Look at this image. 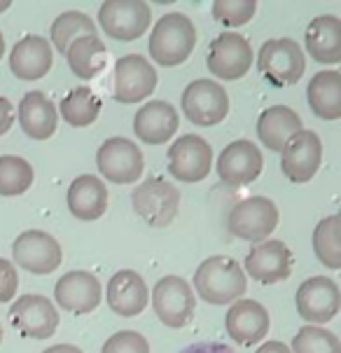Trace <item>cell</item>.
Here are the masks:
<instances>
[{
    "label": "cell",
    "instance_id": "obj_1",
    "mask_svg": "<svg viewBox=\"0 0 341 353\" xmlns=\"http://www.w3.org/2000/svg\"><path fill=\"white\" fill-rule=\"evenodd\" d=\"M245 288V272L227 255L208 257L194 272V290L208 304H234L243 297Z\"/></svg>",
    "mask_w": 341,
    "mask_h": 353
},
{
    "label": "cell",
    "instance_id": "obj_2",
    "mask_svg": "<svg viewBox=\"0 0 341 353\" xmlns=\"http://www.w3.org/2000/svg\"><path fill=\"white\" fill-rule=\"evenodd\" d=\"M196 31L189 17L169 12L157 21L149 35V57L159 65H180L194 52Z\"/></svg>",
    "mask_w": 341,
    "mask_h": 353
},
{
    "label": "cell",
    "instance_id": "obj_3",
    "mask_svg": "<svg viewBox=\"0 0 341 353\" xmlns=\"http://www.w3.org/2000/svg\"><path fill=\"white\" fill-rule=\"evenodd\" d=\"M131 206L143 223L161 230L176 220L180 208V192L166 178L152 176L131 192Z\"/></svg>",
    "mask_w": 341,
    "mask_h": 353
},
{
    "label": "cell",
    "instance_id": "obj_4",
    "mask_svg": "<svg viewBox=\"0 0 341 353\" xmlns=\"http://www.w3.org/2000/svg\"><path fill=\"white\" fill-rule=\"evenodd\" d=\"M257 68L273 87H292L307 70V59H304V50L295 40L273 38L260 47Z\"/></svg>",
    "mask_w": 341,
    "mask_h": 353
},
{
    "label": "cell",
    "instance_id": "obj_5",
    "mask_svg": "<svg viewBox=\"0 0 341 353\" xmlns=\"http://www.w3.org/2000/svg\"><path fill=\"white\" fill-rule=\"evenodd\" d=\"M227 227L243 241L262 243L278 227V208L267 196H250L231 208Z\"/></svg>",
    "mask_w": 341,
    "mask_h": 353
},
{
    "label": "cell",
    "instance_id": "obj_6",
    "mask_svg": "<svg viewBox=\"0 0 341 353\" xmlns=\"http://www.w3.org/2000/svg\"><path fill=\"white\" fill-rule=\"evenodd\" d=\"M99 21L105 35L119 43H134L147 31L152 10L141 0H107L99 8Z\"/></svg>",
    "mask_w": 341,
    "mask_h": 353
},
{
    "label": "cell",
    "instance_id": "obj_7",
    "mask_svg": "<svg viewBox=\"0 0 341 353\" xmlns=\"http://www.w3.org/2000/svg\"><path fill=\"white\" fill-rule=\"evenodd\" d=\"M183 112L196 127H215L229 115V97L213 80H194L183 92Z\"/></svg>",
    "mask_w": 341,
    "mask_h": 353
},
{
    "label": "cell",
    "instance_id": "obj_8",
    "mask_svg": "<svg viewBox=\"0 0 341 353\" xmlns=\"http://www.w3.org/2000/svg\"><path fill=\"white\" fill-rule=\"evenodd\" d=\"M194 290L183 276H164L152 290V309L169 327H185L194 316Z\"/></svg>",
    "mask_w": 341,
    "mask_h": 353
},
{
    "label": "cell",
    "instance_id": "obj_9",
    "mask_svg": "<svg viewBox=\"0 0 341 353\" xmlns=\"http://www.w3.org/2000/svg\"><path fill=\"white\" fill-rule=\"evenodd\" d=\"M96 166L101 176L107 178L110 183L131 185L143 176L145 161H143V152L134 141L122 139V136H112V139H107L99 148Z\"/></svg>",
    "mask_w": 341,
    "mask_h": 353
},
{
    "label": "cell",
    "instance_id": "obj_10",
    "mask_svg": "<svg viewBox=\"0 0 341 353\" xmlns=\"http://www.w3.org/2000/svg\"><path fill=\"white\" fill-rule=\"evenodd\" d=\"M112 77H115L112 94L119 103H138V101L152 97L159 82L154 65L141 54H127V57L117 59Z\"/></svg>",
    "mask_w": 341,
    "mask_h": 353
},
{
    "label": "cell",
    "instance_id": "obj_11",
    "mask_svg": "<svg viewBox=\"0 0 341 353\" xmlns=\"http://www.w3.org/2000/svg\"><path fill=\"white\" fill-rule=\"evenodd\" d=\"M10 323L26 339H50L59 327V311L45 295H21L10 307Z\"/></svg>",
    "mask_w": 341,
    "mask_h": 353
},
{
    "label": "cell",
    "instance_id": "obj_12",
    "mask_svg": "<svg viewBox=\"0 0 341 353\" xmlns=\"http://www.w3.org/2000/svg\"><path fill=\"white\" fill-rule=\"evenodd\" d=\"M12 257H14V265L31 274H52L61 265L63 253L50 232L26 230L12 243Z\"/></svg>",
    "mask_w": 341,
    "mask_h": 353
},
{
    "label": "cell",
    "instance_id": "obj_13",
    "mask_svg": "<svg viewBox=\"0 0 341 353\" xmlns=\"http://www.w3.org/2000/svg\"><path fill=\"white\" fill-rule=\"evenodd\" d=\"M253 47L241 33H220L208 47V70L220 80H241L253 65Z\"/></svg>",
    "mask_w": 341,
    "mask_h": 353
},
{
    "label": "cell",
    "instance_id": "obj_14",
    "mask_svg": "<svg viewBox=\"0 0 341 353\" xmlns=\"http://www.w3.org/2000/svg\"><path fill=\"white\" fill-rule=\"evenodd\" d=\"M245 274L257 283L273 285L280 281L290 279L295 257L292 250L278 239H267V241L253 246L248 255H245Z\"/></svg>",
    "mask_w": 341,
    "mask_h": 353
},
{
    "label": "cell",
    "instance_id": "obj_15",
    "mask_svg": "<svg viewBox=\"0 0 341 353\" xmlns=\"http://www.w3.org/2000/svg\"><path fill=\"white\" fill-rule=\"evenodd\" d=\"M213 169V150L201 136L187 134L169 148V171L183 183H199Z\"/></svg>",
    "mask_w": 341,
    "mask_h": 353
},
{
    "label": "cell",
    "instance_id": "obj_16",
    "mask_svg": "<svg viewBox=\"0 0 341 353\" xmlns=\"http://www.w3.org/2000/svg\"><path fill=\"white\" fill-rule=\"evenodd\" d=\"M262 166H265V159H262V152L255 143L250 141H234L220 152L218 157V171L220 181L229 188H245V185L255 183L262 173Z\"/></svg>",
    "mask_w": 341,
    "mask_h": 353
},
{
    "label": "cell",
    "instance_id": "obj_17",
    "mask_svg": "<svg viewBox=\"0 0 341 353\" xmlns=\"http://www.w3.org/2000/svg\"><path fill=\"white\" fill-rule=\"evenodd\" d=\"M297 311L311 325H320L337 316L341 309V290L332 279L313 276L297 288Z\"/></svg>",
    "mask_w": 341,
    "mask_h": 353
},
{
    "label": "cell",
    "instance_id": "obj_18",
    "mask_svg": "<svg viewBox=\"0 0 341 353\" xmlns=\"http://www.w3.org/2000/svg\"><path fill=\"white\" fill-rule=\"evenodd\" d=\"M322 141L318 134L304 129L280 152V169L292 183H309L320 169Z\"/></svg>",
    "mask_w": 341,
    "mask_h": 353
},
{
    "label": "cell",
    "instance_id": "obj_19",
    "mask_svg": "<svg viewBox=\"0 0 341 353\" xmlns=\"http://www.w3.org/2000/svg\"><path fill=\"white\" fill-rule=\"evenodd\" d=\"M54 300L70 314H89L101 304V283L92 272L73 269L56 281Z\"/></svg>",
    "mask_w": 341,
    "mask_h": 353
},
{
    "label": "cell",
    "instance_id": "obj_20",
    "mask_svg": "<svg viewBox=\"0 0 341 353\" xmlns=\"http://www.w3.org/2000/svg\"><path fill=\"white\" fill-rule=\"evenodd\" d=\"M225 327L236 344L253 346L267 337L271 319L269 311L255 300H238L229 307L225 316Z\"/></svg>",
    "mask_w": 341,
    "mask_h": 353
},
{
    "label": "cell",
    "instance_id": "obj_21",
    "mask_svg": "<svg viewBox=\"0 0 341 353\" xmlns=\"http://www.w3.org/2000/svg\"><path fill=\"white\" fill-rule=\"evenodd\" d=\"M180 127V115L169 101H149L136 112L134 131L147 145H161L171 141Z\"/></svg>",
    "mask_w": 341,
    "mask_h": 353
},
{
    "label": "cell",
    "instance_id": "obj_22",
    "mask_svg": "<svg viewBox=\"0 0 341 353\" xmlns=\"http://www.w3.org/2000/svg\"><path fill=\"white\" fill-rule=\"evenodd\" d=\"M105 300L117 316L131 319V316H138L147 307L149 292L138 272L122 269V272H117L115 276L107 281Z\"/></svg>",
    "mask_w": 341,
    "mask_h": 353
},
{
    "label": "cell",
    "instance_id": "obj_23",
    "mask_svg": "<svg viewBox=\"0 0 341 353\" xmlns=\"http://www.w3.org/2000/svg\"><path fill=\"white\" fill-rule=\"evenodd\" d=\"M52 45L43 35H23L10 52V70L19 80H40L52 68Z\"/></svg>",
    "mask_w": 341,
    "mask_h": 353
},
{
    "label": "cell",
    "instance_id": "obj_24",
    "mask_svg": "<svg viewBox=\"0 0 341 353\" xmlns=\"http://www.w3.org/2000/svg\"><path fill=\"white\" fill-rule=\"evenodd\" d=\"M17 117H19L23 134L35 141H47L54 136L59 124V110L45 92L23 94L17 108Z\"/></svg>",
    "mask_w": 341,
    "mask_h": 353
},
{
    "label": "cell",
    "instance_id": "obj_25",
    "mask_svg": "<svg viewBox=\"0 0 341 353\" xmlns=\"http://www.w3.org/2000/svg\"><path fill=\"white\" fill-rule=\"evenodd\" d=\"M304 131L302 117L288 105H271L257 119V136L271 152H283V148Z\"/></svg>",
    "mask_w": 341,
    "mask_h": 353
},
{
    "label": "cell",
    "instance_id": "obj_26",
    "mask_svg": "<svg viewBox=\"0 0 341 353\" xmlns=\"http://www.w3.org/2000/svg\"><path fill=\"white\" fill-rule=\"evenodd\" d=\"M107 208V188L94 173L77 176L68 188V211L77 220H99Z\"/></svg>",
    "mask_w": 341,
    "mask_h": 353
},
{
    "label": "cell",
    "instance_id": "obj_27",
    "mask_svg": "<svg viewBox=\"0 0 341 353\" xmlns=\"http://www.w3.org/2000/svg\"><path fill=\"white\" fill-rule=\"evenodd\" d=\"M307 52L318 63L341 61V19L334 14H320L307 26L304 33Z\"/></svg>",
    "mask_w": 341,
    "mask_h": 353
},
{
    "label": "cell",
    "instance_id": "obj_28",
    "mask_svg": "<svg viewBox=\"0 0 341 353\" xmlns=\"http://www.w3.org/2000/svg\"><path fill=\"white\" fill-rule=\"evenodd\" d=\"M309 108L320 119H339L341 117V73L339 70H320L311 77L307 89Z\"/></svg>",
    "mask_w": 341,
    "mask_h": 353
},
{
    "label": "cell",
    "instance_id": "obj_29",
    "mask_svg": "<svg viewBox=\"0 0 341 353\" xmlns=\"http://www.w3.org/2000/svg\"><path fill=\"white\" fill-rule=\"evenodd\" d=\"M65 61L70 70L80 80H94L99 73H103L107 63V50L101 43L99 35H87V38L75 40L65 52Z\"/></svg>",
    "mask_w": 341,
    "mask_h": 353
},
{
    "label": "cell",
    "instance_id": "obj_30",
    "mask_svg": "<svg viewBox=\"0 0 341 353\" xmlns=\"http://www.w3.org/2000/svg\"><path fill=\"white\" fill-rule=\"evenodd\" d=\"M96 33H99L96 21H92V17L77 10H68V12H63V14H59L50 28L54 50L61 54L68 52V47L73 45L75 40L87 38V35H96Z\"/></svg>",
    "mask_w": 341,
    "mask_h": 353
},
{
    "label": "cell",
    "instance_id": "obj_31",
    "mask_svg": "<svg viewBox=\"0 0 341 353\" xmlns=\"http://www.w3.org/2000/svg\"><path fill=\"white\" fill-rule=\"evenodd\" d=\"M101 99L89 87H75L61 99L59 115H61L70 127H89L99 119Z\"/></svg>",
    "mask_w": 341,
    "mask_h": 353
},
{
    "label": "cell",
    "instance_id": "obj_32",
    "mask_svg": "<svg viewBox=\"0 0 341 353\" xmlns=\"http://www.w3.org/2000/svg\"><path fill=\"white\" fill-rule=\"evenodd\" d=\"M316 257L327 269H341V215H327L313 230Z\"/></svg>",
    "mask_w": 341,
    "mask_h": 353
},
{
    "label": "cell",
    "instance_id": "obj_33",
    "mask_svg": "<svg viewBox=\"0 0 341 353\" xmlns=\"http://www.w3.org/2000/svg\"><path fill=\"white\" fill-rule=\"evenodd\" d=\"M33 166L19 154L0 157V196H19L33 185Z\"/></svg>",
    "mask_w": 341,
    "mask_h": 353
},
{
    "label": "cell",
    "instance_id": "obj_34",
    "mask_svg": "<svg viewBox=\"0 0 341 353\" xmlns=\"http://www.w3.org/2000/svg\"><path fill=\"white\" fill-rule=\"evenodd\" d=\"M292 353H341V339L320 325H304L292 339Z\"/></svg>",
    "mask_w": 341,
    "mask_h": 353
},
{
    "label": "cell",
    "instance_id": "obj_35",
    "mask_svg": "<svg viewBox=\"0 0 341 353\" xmlns=\"http://www.w3.org/2000/svg\"><path fill=\"white\" fill-rule=\"evenodd\" d=\"M257 3L253 0H218L213 3V17L225 26H243L253 19Z\"/></svg>",
    "mask_w": 341,
    "mask_h": 353
},
{
    "label": "cell",
    "instance_id": "obj_36",
    "mask_svg": "<svg viewBox=\"0 0 341 353\" xmlns=\"http://www.w3.org/2000/svg\"><path fill=\"white\" fill-rule=\"evenodd\" d=\"M101 353H149V344L143 334L134 330H122L107 339Z\"/></svg>",
    "mask_w": 341,
    "mask_h": 353
},
{
    "label": "cell",
    "instance_id": "obj_37",
    "mask_svg": "<svg viewBox=\"0 0 341 353\" xmlns=\"http://www.w3.org/2000/svg\"><path fill=\"white\" fill-rule=\"evenodd\" d=\"M17 288H19V276H17L14 262L0 257V304L14 300Z\"/></svg>",
    "mask_w": 341,
    "mask_h": 353
},
{
    "label": "cell",
    "instance_id": "obj_38",
    "mask_svg": "<svg viewBox=\"0 0 341 353\" xmlns=\"http://www.w3.org/2000/svg\"><path fill=\"white\" fill-rule=\"evenodd\" d=\"M14 124V105L10 103V99L0 97V136H5Z\"/></svg>",
    "mask_w": 341,
    "mask_h": 353
},
{
    "label": "cell",
    "instance_id": "obj_39",
    "mask_svg": "<svg viewBox=\"0 0 341 353\" xmlns=\"http://www.w3.org/2000/svg\"><path fill=\"white\" fill-rule=\"evenodd\" d=\"M180 353H234L231 346L220 344V342H196L187 349H183Z\"/></svg>",
    "mask_w": 341,
    "mask_h": 353
},
{
    "label": "cell",
    "instance_id": "obj_40",
    "mask_svg": "<svg viewBox=\"0 0 341 353\" xmlns=\"http://www.w3.org/2000/svg\"><path fill=\"white\" fill-rule=\"evenodd\" d=\"M255 353H292V351L283 342H267V344H262Z\"/></svg>",
    "mask_w": 341,
    "mask_h": 353
},
{
    "label": "cell",
    "instance_id": "obj_41",
    "mask_svg": "<svg viewBox=\"0 0 341 353\" xmlns=\"http://www.w3.org/2000/svg\"><path fill=\"white\" fill-rule=\"evenodd\" d=\"M43 353H85L82 349H77L73 344H56V346H50V349H45Z\"/></svg>",
    "mask_w": 341,
    "mask_h": 353
},
{
    "label": "cell",
    "instance_id": "obj_42",
    "mask_svg": "<svg viewBox=\"0 0 341 353\" xmlns=\"http://www.w3.org/2000/svg\"><path fill=\"white\" fill-rule=\"evenodd\" d=\"M5 54V38H3V31H0V59H3Z\"/></svg>",
    "mask_w": 341,
    "mask_h": 353
},
{
    "label": "cell",
    "instance_id": "obj_43",
    "mask_svg": "<svg viewBox=\"0 0 341 353\" xmlns=\"http://www.w3.org/2000/svg\"><path fill=\"white\" fill-rule=\"evenodd\" d=\"M10 0H0V12H5V10H10Z\"/></svg>",
    "mask_w": 341,
    "mask_h": 353
},
{
    "label": "cell",
    "instance_id": "obj_44",
    "mask_svg": "<svg viewBox=\"0 0 341 353\" xmlns=\"http://www.w3.org/2000/svg\"><path fill=\"white\" fill-rule=\"evenodd\" d=\"M0 342H3V325H0Z\"/></svg>",
    "mask_w": 341,
    "mask_h": 353
},
{
    "label": "cell",
    "instance_id": "obj_45",
    "mask_svg": "<svg viewBox=\"0 0 341 353\" xmlns=\"http://www.w3.org/2000/svg\"><path fill=\"white\" fill-rule=\"evenodd\" d=\"M339 215H341V208H339Z\"/></svg>",
    "mask_w": 341,
    "mask_h": 353
}]
</instances>
